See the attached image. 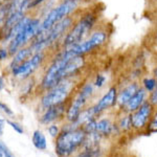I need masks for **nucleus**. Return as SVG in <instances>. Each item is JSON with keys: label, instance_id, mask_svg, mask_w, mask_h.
Listing matches in <instances>:
<instances>
[{"label": "nucleus", "instance_id": "1", "mask_svg": "<svg viewBox=\"0 0 157 157\" xmlns=\"http://www.w3.org/2000/svg\"><path fill=\"white\" fill-rule=\"evenodd\" d=\"M100 10H87L83 13L77 19L66 36L63 38L60 44L61 49L70 48L87 39L97 25L100 23Z\"/></svg>", "mask_w": 157, "mask_h": 157}, {"label": "nucleus", "instance_id": "2", "mask_svg": "<svg viewBox=\"0 0 157 157\" xmlns=\"http://www.w3.org/2000/svg\"><path fill=\"white\" fill-rule=\"evenodd\" d=\"M87 133L75 123L65 126L56 139V154L58 157H70L84 146Z\"/></svg>", "mask_w": 157, "mask_h": 157}, {"label": "nucleus", "instance_id": "3", "mask_svg": "<svg viewBox=\"0 0 157 157\" xmlns=\"http://www.w3.org/2000/svg\"><path fill=\"white\" fill-rule=\"evenodd\" d=\"M100 24V23H98ZM97 25L90 36L84 40L83 42L78 43L75 46L70 47L75 56H86L90 55L91 52L101 49L108 43L111 36V30L109 29L108 24Z\"/></svg>", "mask_w": 157, "mask_h": 157}, {"label": "nucleus", "instance_id": "4", "mask_svg": "<svg viewBox=\"0 0 157 157\" xmlns=\"http://www.w3.org/2000/svg\"><path fill=\"white\" fill-rule=\"evenodd\" d=\"M75 77L66 78L61 81L59 84L45 91L41 98V107L45 110L52 106L67 102L75 88Z\"/></svg>", "mask_w": 157, "mask_h": 157}, {"label": "nucleus", "instance_id": "5", "mask_svg": "<svg viewBox=\"0 0 157 157\" xmlns=\"http://www.w3.org/2000/svg\"><path fill=\"white\" fill-rule=\"evenodd\" d=\"M40 25H41V21L39 18H29L27 23L19 30L18 34L9 43L7 48L10 50L11 57H13L22 47L27 46L34 40V38L39 33Z\"/></svg>", "mask_w": 157, "mask_h": 157}, {"label": "nucleus", "instance_id": "6", "mask_svg": "<svg viewBox=\"0 0 157 157\" xmlns=\"http://www.w3.org/2000/svg\"><path fill=\"white\" fill-rule=\"evenodd\" d=\"M94 92V85L93 83H86L81 87V89L78 91L75 97L72 98V101L69 103L66 111V120L69 123H75L78 121L81 112L84 110L85 105L87 104L88 100L92 97Z\"/></svg>", "mask_w": 157, "mask_h": 157}, {"label": "nucleus", "instance_id": "7", "mask_svg": "<svg viewBox=\"0 0 157 157\" xmlns=\"http://www.w3.org/2000/svg\"><path fill=\"white\" fill-rule=\"evenodd\" d=\"M78 6V3L63 0L61 3L58 4L57 6H55L54 9H52L45 15L44 19L41 22V25H40L39 33L45 32V30L52 29L56 23H58L62 19H64L65 17L70 16L72 13L77 11Z\"/></svg>", "mask_w": 157, "mask_h": 157}, {"label": "nucleus", "instance_id": "8", "mask_svg": "<svg viewBox=\"0 0 157 157\" xmlns=\"http://www.w3.org/2000/svg\"><path fill=\"white\" fill-rule=\"evenodd\" d=\"M45 60V52H36L27 59L25 62L20 64L19 66L12 68L11 72L12 75L15 78H21V80H26L29 77H32L35 72L40 68Z\"/></svg>", "mask_w": 157, "mask_h": 157}, {"label": "nucleus", "instance_id": "9", "mask_svg": "<svg viewBox=\"0 0 157 157\" xmlns=\"http://www.w3.org/2000/svg\"><path fill=\"white\" fill-rule=\"evenodd\" d=\"M154 112V107L149 101H146L137 110L131 113V121H132V128L135 130H143L148 126L152 114Z\"/></svg>", "mask_w": 157, "mask_h": 157}, {"label": "nucleus", "instance_id": "10", "mask_svg": "<svg viewBox=\"0 0 157 157\" xmlns=\"http://www.w3.org/2000/svg\"><path fill=\"white\" fill-rule=\"evenodd\" d=\"M117 94H118L117 88H116L115 86L111 87L110 89L100 98V101H98L94 106H92L95 115L97 116L100 115L104 111L114 107L116 105V103H117Z\"/></svg>", "mask_w": 157, "mask_h": 157}, {"label": "nucleus", "instance_id": "11", "mask_svg": "<svg viewBox=\"0 0 157 157\" xmlns=\"http://www.w3.org/2000/svg\"><path fill=\"white\" fill-rule=\"evenodd\" d=\"M67 108H68L67 102H65L45 109L44 113H43L41 118H40V121L42 124H44V125H49V124L59 120L60 117H62L66 113Z\"/></svg>", "mask_w": 157, "mask_h": 157}, {"label": "nucleus", "instance_id": "12", "mask_svg": "<svg viewBox=\"0 0 157 157\" xmlns=\"http://www.w3.org/2000/svg\"><path fill=\"white\" fill-rule=\"evenodd\" d=\"M147 98H148V92L146 91V89L145 88L139 87V89L136 91L135 94L129 100V102L126 104L125 107L121 109V111H123L124 113L134 112V111L137 110V109L146 102Z\"/></svg>", "mask_w": 157, "mask_h": 157}, {"label": "nucleus", "instance_id": "13", "mask_svg": "<svg viewBox=\"0 0 157 157\" xmlns=\"http://www.w3.org/2000/svg\"><path fill=\"white\" fill-rule=\"evenodd\" d=\"M138 89H139V85L136 82H132L118 92L117 103H116V105L120 107V109H123L125 107L126 104H127L129 102V100L135 94V92Z\"/></svg>", "mask_w": 157, "mask_h": 157}, {"label": "nucleus", "instance_id": "14", "mask_svg": "<svg viewBox=\"0 0 157 157\" xmlns=\"http://www.w3.org/2000/svg\"><path fill=\"white\" fill-rule=\"evenodd\" d=\"M33 55H34V52H33V50L30 49V47L29 45L22 47L21 49H19L18 52L12 57L11 64H10V69L19 66L20 64H22L23 62H25L27 59H29Z\"/></svg>", "mask_w": 157, "mask_h": 157}, {"label": "nucleus", "instance_id": "15", "mask_svg": "<svg viewBox=\"0 0 157 157\" xmlns=\"http://www.w3.org/2000/svg\"><path fill=\"white\" fill-rule=\"evenodd\" d=\"M115 125L112 123L109 118H101L97 120V125H95V132L98 135L103 136H109L115 131Z\"/></svg>", "mask_w": 157, "mask_h": 157}, {"label": "nucleus", "instance_id": "16", "mask_svg": "<svg viewBox=\"0 0 157 157\" xmlns=\"http://www.w3.org/2000/svg\"><path fill=\"white\" fill-rule=\"evenodd\" d=\"M33 144L38 150H45L47 147L46 137L40 130H36L33 134Z\"/></svg>", "mask_w": 157, "mask_h": 157}, {"label": "nucleus", "instance_id": "17", "mask_svg": "<svg viewBox=\"0 0 157 157\" xmlns=\"http://www.w3.org/2000/svg\"><path fill=\"white\" fill-rule=\"evenodd\" d=\"M117 127L123 131L131 130L132 128V121H131V113H125V115L121 116L118 121Z\"/></svg>", "mask_w": 157, "mask_h": 157}, {"label": "nucleus", "instance_id": "18", "mask_svg": "<svg viewBox=\"0 0 157 157\" xmlns=\"http://www.w3.org/2000/svg\"><path fill=\"white\" fill-rule=\"evenodd\" d=\"M143 86L147 92H152L156 89V80L154 77H146L143 78Z\"/></svg>", "mask_w": 157, "mask_h": 157}, {"label": "nucleus", "instance_id": "19", "mask_svg": "<svg viewBox=\"0 0 157 157\" xmlns=\"http://www.w3.org/2000/svg\"><path fill=\"white\" fill-rule=\"evenodd\" d=\"M147 130L150 133L157 132V110L154 111L153 114H152L151 120L149 121L148 126H147Z\"/></svg>", "mask_w": 157, "mask_h": 157}, {"label": "nucleus", "instance_id": "20", "mask_svg": "<svg viewBox=\"0 0 157 157\" xmlns=\"http://www.w3.org/2000/svg\"><path fill=\"white\" fill-rule=\"evenodd\" d=\"M101 149H95V150H84L81 153H78L75 157H100L101 156Z\"/></svg>", "mask_w": 157, "mask_h": 157}, {"label": "nucleus", "instance_id": "21", "mask_svg": "<svg viewBox=\"0 0 157 157\" xmlns=\"http://www.w3.org/2000/svg\"><path fill=\"white\" fill-rule=\"evenodd\" d=\"M106 83V77L103 75V73H98L97 75H95V78L94 81H93V85H94V87L97 88H102L104 85H105Z\"/></svg>", "mask_w": 157, "mask_h": 157}, {"label": "nucleus", "instance_id": "22", "mask_svg": "<svg viewBox=\"0 0 157 157\" xmlns=\"http://www.w3.org/2000/svg\"><path fill=\"white\" fill-rule=\"evenodd\" d=\"M10 56H11V54H10V50L7 47H0V62H3V61L7 60Z\"/></svg>", "mask_w": 157, "mask_h": 157}, {"label": "nucleus", "instance_id": "23", "mask_svg": "<svg viewBox=\"0 0 157 157\" xmlns=\"http://www.w3.org/2000/svg\"><path fill=\"white\" fill-rule=\"evenodd\" d=\"M0 151L3 154V157H15L14 154L9 150V148H7L2 141H0Z\"/></svg>", "mask_w": 157, "mask_h": 157}, {"label": "nucleus", "instance_id": "24", "mask_svg": "<svg viewBox=\"0 0 157 157\" xmlns=\"http://www.w3.org/2000/svg\"><path fill=\"white\" fill-rule=\"evenodd\" d=\"M47 130H48L49 134L52 136V137H57V136L59 135L60 132H61V130H60L59 127H58L57 125H50Z\"/></svg>", "mask_w": 157, "mask_h": 157}, {"label": "nucleus", "instance_id": "25", "mask_svg": "<svg viewBox=\"0 0 157 157\" xmlns=\"http://www.w3.org/2000/svg\"><path fill=\"white\" fill-rule=\"evenodd\" d=\"M149 102L151 103V105L153 107H156L157 106V88L155 90H153L152 92H150V95H149Z\"/></svg>", "mask_w": 157, "mask_h": 157}, {"label": "nucleus", "instance_id": "26", "mask_svg": "<svg viewBox=\"0 0 157 157\" xmlns=\"http://www.w3.org/2000/svg\"><path fill=\"white\" fill-rule=\"evenodd\" d=\"M6 123L9 124V125L11 126V127L14 129V130L16 131L17 133H19V134L23 133V129H22V127L19 125V124L15 123V121H6Z\"/></svg>", "mask_w": 157, "mask_h": 157}, {"label": "nucleus", "instance_id": "27", "mask_svg": "<svg viewBox=\"0 0 157 157\" xmlns=\"http://www.w3.org/2000/svg\"><path fill=\"white\" fill-rule=\"evenodd\" d=\"M0 109H1L2 111H3L4 113H6L7 115H13V111L10 109L9 106H6V104H3V103H1L0 102Z\"/></svg>", "mask_w": 157, "mask_h": 157}, {"label": "nucleus", "instance_id": "28", "mask_svg": "<svg viewBox=\"0 0 157 157\" xmlns=\"http://www.w3.org/2000/svg\"><path fill=\"white\" fill-rule=\"evenodd\" d=\"M45 1H46V0H33V1L30 2L29 9H34V7L40 6V4H42L43 2H45Z\"/></svg>", "mask_w": 157, "mask_h": 157}, {"label": "nucleus", "instance_id": "29", "mask_svg": "<svg viewBox=\"0 0 157 157\" xmlns=\"http://www.w3.org/2000/svg\"><path fill=\"white\" fill-rule=\"evenodd\" d=\"M4 86H6V82H4V78L2 77V75H0V91L3 89Z\"/></svg>", "mask_w": 157, "mask_h": 157}, {"label": "nucleus", "instance_id": "30", "mask_svg": "<svg viewBox=\"0 0 157 157\" xmlns=\"http://www.w3.org/2000/svg\"><path fill=\"white\" fill-rule=\"evenodd\" d=\"M153 77L156 80V88H157V64L155 65V67L153 68Z\"/></svg>", "mask_w": 157, "mask_h": 157}, {"label": "nucleus", "instance_id": "31", "mask_svg": "<svg viewBox=\"0 0 157 157\" xmlns=\"http://www.w3.org/2000/svg\"><path fill=\"white\" fill-rule=\"evenodd\" d=\"M66 1H70V2H75V3H80L82 1H85V0H66Z\"/></svg>", "mask_w": 157, "mask_h": 157}, {"label": "nucleus", "instance_id": "32", "mask_svg": "<svg viewBox=\"0 0 157 157\" xmlns=\"http://www.w3.org/2000/svg\"><path fill=\"white\" fill-rule=\"evenodd\" d=\"M3 133V126H0V135Z\"/></svg>", "mask_w": 157, "mask_h": 157}, {"label": "nucleus", "instance_id": "33", "mask_svg": "<svg viewBox=\"0 0 157 157\" xmlns=\"http://www.w3.org/2000/svg\"><path fill=\"white\" fill-rule=\"evenodd\" d=\"M0 126H3V121L0 120Z\"/></svg>", "mask_w": 157, "mask_h": 157}, {"label": "nucleus", "instance_id": "34", "mask_svg": "<svg viewBox=\"0 0 157 157\" xmlns=\"http://www.w3.org/2000/svg\"><path fill=\"white\" fill-rule=\"evenodd\" d=\"M0 157H3V154H2L1 151H0Z\"/></svg>", "mask_w": 157, "mask_h": 157}]
</instances>
